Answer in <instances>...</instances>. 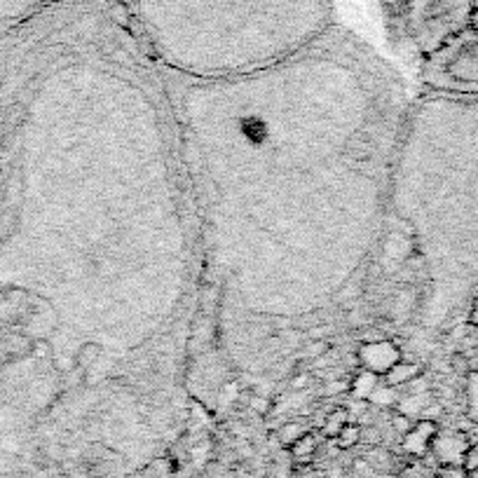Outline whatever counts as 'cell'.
<instances>
[{"instance_id":"obj_1","label":"cell","mask_w":478,"mask_h":478,"mask_svg":"<svg viewBox=\"0 0 478 478\" xmlns=\"http://www.w3.org/2000/svg\"><path fill=\"white\" fill-rule=\"evenodd\" d=\"M141 42L181 73H251L333 26L328 0H118Z\"/></svg>"},{"instance_id":"obj_2","label":"cell","mask_w":478,"mask_h":478,"mask_svg":"<svg viewBox=\"0 0 478 478\" xmlns=\"http://www.w3.org/2000/svg\"><path fill=\"white\" fill-rule=\"evenodd\" d=\"M403 351L394 340H377V343H366L359 345V351H356V359H359V368H368V371L377 373V375H384L397 361L403 359Z\"/></svg>"},{"instance_id":"obj_3","label":"cell","mask_w":478,"mask_h":478,"mask_svg":"<svg viewBox=\"0 0 478 478\" xmlns=\"http://www.w3.org/2000/svg\"><path fill=\"white\" fill-rule=\"evenodd\" d=\"M466 448H469V436H466V431L438 429L436 438H434V443H431L429 455L436 460V464H462Z\"/></svg>"},{"instance_id":"obj_4","label":"cell","mask_w":478,"mask_h":478,"mask_svg":"<svg viewBox=\"0 0 478 478\" xmlns=\"http://www.w3.org/2000/svg\"><path fill=\"white\" fill-rule=\"evenodd\" d=\"M438 429H441V427H438L436 420H415L410 431L406 434V436H401L403 453H408L410 457H427Z\"/></svg>"},{"instance_id":"obj_5","label":"cell","mask_w":478,"mask_h":478,"mask_svg":"<svg viewBox=\"0 0 478 478\" xmlns=\"http://www.w3.org/2000/svg\"><path fill=\"white\" fill-rule=\"evenodd\" d=\"M52 3H57V0H0V21L21 24Z\"/></svg>"},{"instance_id":"obj_6","label":"cell","mask_w":478,"mask_h":478,"mask_svg":"<svg viewBox=\"0 0 478 478\" xmlns=\"http://www.w3.org/2000/svg\"><path fill=\"white\" fill-rule=\"evenodd\" d=\"M422 366L417 364V361H406V359H401L397 361L392 368H389L387 373L382 375V382L384 384H389V387H403V384H408L410 380H415V377H420L422 375Z\"/></svg>"},{"instance_id":"obj_7","label":"cell","mask_w":478,"mask_h":478,"mask_svg":"<svg viewBox=\"0 0 478 478\" xmlns=\"http://www.w3.org/2000/svg\"><path fill=\"white\" fill-rule=\"evenodd\" d=\"M380 384H382V375L368 371V368H359L356 375L351 377V382H349V394L354 401H368L371 394L375 392Z\"/></svg>"},{"instance_id":"obj_8","label":"cell","mask_w":478,"mask_h":478,"mask_svg":"<svg viewBox=\"0 0 478 478\" xmlns=\"http://www.w3.org/2000/svg\"><path fill=\"white\" fill-rule=\"evenodd\" d=\"M317 448H319L317 446V436L312 431H307L305 436H300L298 441L289 448V453H291V457H293V462L310 464L312 460H315V455H317Z\"/></svg>"},{"instance_id":"obj_9","label":"cell","mask_w":478,"mask_h":478,"mask_svg":"<svg viewBox=\"0 0 478 478\" xmlns=\"http://www.w3.org/2000/svg\"><path fill=\"white\" fill-rule=\"evenodd\" d=\"M310 431V427H307L305 420H295V422H287L284 427H279L277 431V441L282 448H291L295 441H298L300 436H305V434Z\"/></svg>"},{"instance_id":"obj_10","label":"cell","mask_w":478,"mask_h":478,"mask_svg":"<svg viewBox=\"0 0 478 478\" xmlns=\"http://www.w3.org/2000/svg\"><path fill=\"white\" fill-rule=\"evenodd\" d=\"M464 401H466V417L478 422V373L469 371L464 377Z\"/></svg>"},{"instance_id":"obj_11","label":"cell","mask_w":478,"mask_h":478,"mask_svg":"<svg viewBox=\"0 0 478 478\" xmlns=\"http://www.w3.org/2000/svg\"><path fill=\"white\" fill-rule=\"evenodd\" d=\"M349 420V410L347 408H333V413L323 420V425H321V434L328 438V441H333L335 436H338L340 431H343V427L347 425Z\"/></svg>"},{"instance_id":"obj_12","label":"cell","mask_w":478,"mask_h":478,"mask_svg":"<svg viewBox=\"0 0 478 478\" xmlns=\"http://www.w3.org/2000/svg\"><path fill=\"white\" fill-rule=\"evenodd\" d=\"M399 401V392L394 387H389V384H380V387L375 389V392L371 394V399H368V406H375V408H392V406H397Z\"/></svg>"},{"instance_id":"obj_13","label":"cell","mask_w":478,"mask_h":478,"mask_svg":"<svg viewBox=\"0 0 478 478\" xmlns=\"http://www.w3.org/2000/svg\"><path fill=\"white\" fill-rule=\"evenodd\" d=\"M333 443L338 448H343V450L359 446V443H361V425H356V422H347V425L343 427V431L333 438Z\"/></svg>"},{"instance_id":"obj_14","label":"cell","mask_w":478,"mask_h":478,"mask_svg":"<svg viewBox=\"0 0 478 478\" xmlns=\"http://www.w3.org/2000/svg\"><path fill=\"white\" fill-rule=\"evenodd\" d=\"M434 478H471L462 464H438L434 469Z\"/></svg>"},{"instance_id":"obj_15","label":"cell","mask_w":478,"mask_h":478,"mask_svg":"<svg viewBox=\"0 0 478 478\" xmlns=\"http://www.w3.org/2000/svg\"><path fill=\"white\" fill-rule=\"evenodd\" d=\"M462 466L469 474L478 471V443H469V448H466V453L462 457Z\"/></svg>"},{"instance_id":"obj_16","label":"cell","mask_w":478,"mask_h":478,"mask_svg":"<svg viewBox=\"0 0 478 478\" xmlns=\"http://www.w3.org/2000/svg\"><path fill=\"white\" fill-rule=\"evenodd\" d=\"M310 354L307 356H321L323 354V349H328V343H315V345H310Z\"/></svg>"},{"instance_id":"obj_17","label":"cell","mask_w":478,"mask_h":478,"mask_svg":"<svg viewBox=\"0 0 478 478\" xmlns=\"http://www.w3.org/2000/svg\"><path fill=\"white\" fill-rule=\"evenodd\" d=\"M469 323L471 326L478 328V295L474 298V303H471V312H469Z\"/></svg>"}]
</instances>
